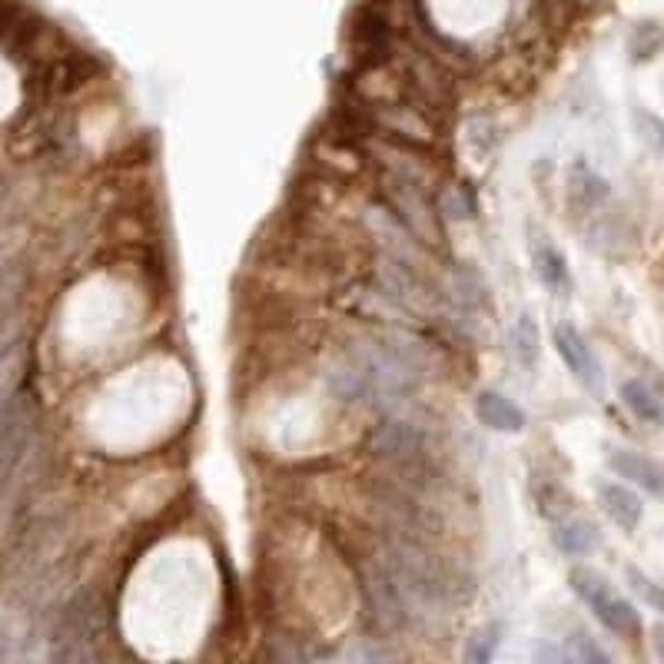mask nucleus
<instances>
[{"instance_id": "nucleus-1", "label": "nucleus", "mask_w": 664, "mask_h": 664, "mask_svg": "<svg viewBox=\"0 0 664 664\" xmlns=\"http://www.w3.org/2000/svg\"><path fill=\"white\" fill-rule=\"evenodd\" d=\"M568 585H571V592H574L581 602L592 608V615H595L608 631H615V635H621V638H635V635L641 631V615H638V608H635L625 595L615 592V585H612V581H608L602 571H595V568H589V565H574V568L568 571Z\"/></svg>"}, {"instance_id": "nucleus-2", "label": "nucleus", "mask_w": 664, "mask_h": 664, "mask_svg": "<svg viewBox=\"0 0 664 664\" xmlns=\"http://www.w3.org/2000/svg\"><path fill=\"white\" fill-rule=\"evenodd\" d=\"M552 343H555V353L565 363V369L581 386H585L589 392L605 389V366H602L598 353L592 349V343L574 329V322H558L555 332H552Z\"/></svg>"}, {"instance_id": "nucleus-3", "label": "nucleus", "mask_w": 664, "mask_h": 664, "mask_svg": "<svg viewBox=\"0 0 664 664\" xmlns=\"http://www.w3.org/2000/svg\"><path fill=\"white\" fill-rule=\"evenodd\" d=\"M595 491H598L602 509L608 512V519H612L618 529L635 532V529L641 525V519H644V502H641V495H638L631 485L602 478V482H595Z\"/></svg>"}, {"instance_id": "nucleus-4", "label": "nucleus", "mask_w": 664, "mask_h": 664, "mask_svg": "<svg viewBox=\"0 0 664 664\" xmlns=\"http://www.w3.org/2000/svg\"><path fill=\"white\" fill-rule=\"evenodd\" d=\"M475 415H478V423L491 432H522L529 426V415L525 408L502 395V392H495V389H485L478 392L475 399Z\"/></svg>"}, {"instance_id": "nucleus-5", "label": "nucleus", "mask_w": 664, "mask_h": 664, "mask_svg": "<svg viewBox=\"0 0 664 664\" xmlns=\"http://www.w3.org/2000/svg\"><path fill=\"white\" fill-rule=\"evenodd\" d=\"M552 542L565 558H589L602 548V529L585 515H568L552 529Z\"/></svg>"}, {"instance_id": "nucleus-6", "label": "nucleus", "mask_w": 664, "mask_h": 664, "mask_svg": "<svg viewBox=\"0 0 664 664\" xmlns=\"http://www.w3.org/2000/svg\"><path fill=\"white\" fill-rule=\"evenodd\" d=\"M608 465H612V472L618 478L644 488L648 495H664V472H661V465L654 459H648L641 452H631V449H618V452H612Z\"/></svg>"}, {"instance_id": "nucleus-7", "label": "nucleus", "mask_w": 664, "mask_h": 664, "mask_svg": "<svg viewBox=\"0 0 664 664\" xmlns=\"http://www.w3.org/2000/svg\"><path fill=\"white\" fill-rule=\"evenodd\" d=\"M532 266H535V276L538 283L555 293V296H568L574 289V280H571V270H568V260L561 257V249L548 239L535 242L532 246Z\"/></svg>"}, {"instance_id": "nucleus-8", "label": "nucleus", "mask_w": 664, "mask_h": 664, "mask_svg": "<svg viewBox=\"0 0 664 664\" xmlns=\"http://www.w3.org/2000/svg\"><path fill=\"white\" fill-rule=\"evenodd\" d=\"M568 193H571L574 203L595 210V206H602V203L608 200L612 183H608L598 170H592L589 163L578 159V163H571V170H568Z\"/></svg>"}, {"instance_id": "nucleus-9", "label": "nucleus", "mask_w": 664, "mask_h": 664, "mask_svg": "<svg viewBox=\"0 0 664 664\" xmlns=\"http://www.w3.org/2000/svg\"><path fill=\"white\" fill-rule=\"evenodd\" d=\"M509 349H512V359L522 366V369H538L542 363V332H538V322L525 312L512 322L509 329Z\"/></svg>"}, {"instance_id": "nucleus-10", "label": "nucleus", "mask_w": 664, "mask_h": 664, "mask_svg": "<svg viewBox=\"0 0 664 664\" xmlns=\"http://www.w3.org/2000/svg\"><path fill=\"white\" fill-rule=\"evenodd\" d=\"M618 395L628 405V412L638 415L641 423H664V405L644 379H625L618 386Z\"/></svg>"}, {"instance_id": "nucleus-11", "label": "nucleus", "mask_w": 664, "mask_h": 664, "mask_svg": "<svg viewBox=\"0 0 664 664\" xmlns=\"http://www.w3.org/2000/svg\"><path fill=\"white\" fill-rule=\"evenodd\" d=\"M502 635H506V628L498 621H488V625L475 628L472 638L465 641L462 664H491L495 654H498V644H502Z\"/></svg>"}, {"instance_id": "nucleus-12", "label": "nucleus", "mask_w": 664, "mask_h": 664, "mask_svg": "<svg viewBox=\"0 0 664 664\" xmlns=\"http://www.w3.org/2000/svg\"><path fill=\"white\" fill-rule=\"evenodd\" d=\"M336 664H402V657L379 641H356L343 651V657Z\"/></svg>"}, {"instance_id": "nucleus-13", "label": "nucleus", "mask_w": 664, "mask_h": 664, "mask_svg": "<svg viewBox=\"0 0 664 664\" xmlns=\"http://www.w3.org/2000/svg\"><path fill=\"white\" fill-rule=\"evenodd\" d=\"M625 581H628V589H631L648 608H654L657 615H664V589L657 585L654 578H648L638 565H628V568H625Z\"/></svg>"}, {"instance_id": "nucleus-14", "label": "nucleus", "mask_w": 664, "mask_h": 664, "mask_svg": "<svg viewBox=\"0 0 664 664\" xmlns=\"http://www.w3.org/2000/svg\"><path fill=\"white\" fill-rule=\"evenodd\" d=\"M631 123H635L638 140H641V143H644L651 153L664 156V120H661V117H654L651 110H635Z\"/></svg>"}, {"instance_id": "nucleus-15", "label": "nucleus", "mask_w": 664, "mask_h": 664, "mask_svg": "<svg viewBox=\"0 0 664 664\" xmlns=\"http://www.w3.org/2000/svg\"><path fill=\"white\" fill-rule=\"evenodd\" d=\"M571 641H574V651H578L581 664H615V661H612V654L602 648V641H598V638H592L589 631H578Z\"/></svg>"}, {"instance_id": "nucleus-16", "label": "nucleus", "mask_w": 664, "mask_h": 664, "mask_svg": "<svg viewBox=\"0 0 664 664\" xmlns=\"http://www.w3.org/2000/svg\"><path fill=\"white\" fill-rule=\"evenodd\" d=\"M651 644H654V654H657V661L664 664V621H657V625L651 628Z\"/></svg>"}, {"instance_id": "nucleus-17", "label": "nucleus", "mask_w": 664, "mask_h": 664, "mask_svg": "<svg viewBox=\"0 0 664 664\" xmlns=\"http://www.w3.org/2000/svg\"><path fill=\"white\" fill-rule=\"evenodd\" d=\"M555 664H578V661H571V657H558Z\"/></svg>"}]
</instances>
